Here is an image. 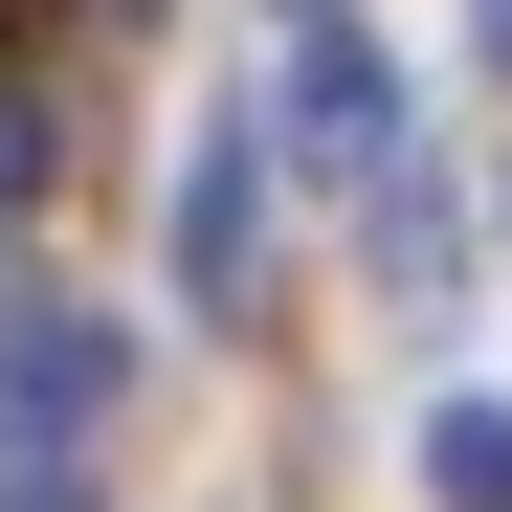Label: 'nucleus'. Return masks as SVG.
Instances as JSON below:
<instances>
[{
	"label": "nucleus",
	"mask_w": 512,
	"mask_h": 512,
	"mask_svg": "<svg viewBox=\"0 0 512 512\" xmlns=\"http://www.w3.org/2000/svg\"><path fill=\"white\" fill-rule=\"evenodd\" d=\"M90 423H112V334L23 290V312H0V446H23V468H67Z\"/></svg>",
	"instance_id": "1"
},
{
	"label": "nucleus",
	"mask_w": 512,
	"mask_h": 512,
	"mask_svg": "<svg viewBox=\"0 0 512 512\" xmlns=\"http://www.w3.org/2000/svg\"><path fill=\"white\" fill-rule=\"evenodd\" d=\"M0 512H90V490H67V468H0Z\"/></svg>",
	"instance_id": "6"
},
{
	"label": "nucleus",
	"mask_w": 512,
	"mask_h": 512,
	"mask_svg": "<svg viewBox=\"0 0 512 512\" xmlns=\"http://www.w3.org/2000/svg\"><path fill=\"white\" fill-rule=\"evenodd\" d=\"M423 490H446V512H512V401H446V423H423Z\"/></svg>",
	"instance_id": "4"
},
{
	"label": "nucleus",
	"mask_w": 512,
	"mask_h": 512,
	"mask_svg": "<svg viewBox=\"0 0 512 512\" xmlns=\"http://www.w3.org/2000/svg\"><path fill=\"white\" fill-rule=\"evenodd\" d=\"M290 156H334V179H401V67L357 23H312L290 45Z\"/></svg>",
	"instance_id": "2"
},
{
	"label": "nucleus",
	"mask_w": 512,
	"mask_h": 512,
	"mask_svg": "<svg viewBox=\"0 0 512 512\" xmlns=\"http://www.w3.org/2000/svg\"><path fill=\"white\" fill-rule=\"evenodd\" d=\"M179 290H201V312L268 290V134H201V156H179Z\"/></svg>",
	"instance_id": "3"
},
{
	"label": "nucleus",
	"mask_w": 512,
	"mask_h": 512,
	"mask_svg": "<svg viewBox=\"0 0 512 512\" xmlns=\"http://www.w3.org/2000/svg\"><path fill=\"white\" fill-rule=\"evenodd\" d=\"M45 179V90H0V201H23Z\"/></svg>",
	"instance_id": "5"
},
{
	"label": "nucleus",
	"mask_w": 512,
	"mask_h": 512,
	"mask_svg": "<svg viewBox=\"0 0 512 512\" xmlns=\"http://www.w3.org/2000/svg\"><path fill=\"white\" fill-rule=\"evenodd\" d=\"M468 45H490V67H512V0H468Z\"/></svg>",
	"instance_id": "7"
}]
</instances>
